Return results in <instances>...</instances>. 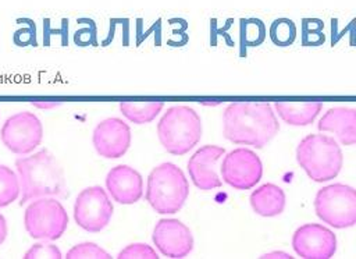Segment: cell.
I'll return each instance as SVG.
<instances>
[{"label":"cell","instance_id":"2e32d148","mask_svg":"<svg viewBox=\"0 0 356 259\" xmlns=\"http://www.w3.org/2000/svg\"><path fill=\"white\" fill-rule=\"evenodd\" d=\"M317 128L332 132L342 145L352 146L356 142V110L353 107L328 109L318 120Z\"/></svg>","mask_w":356,"mask_h":259},{"label":"cell","instance_id":"52a82bcc","mask_svg":"<svg viewBox=\"0 0 356 259\" xmlns=\"http://www.w3.org/2000/svg\"><path fill=\"white\" fill-rule=\"evenodd\" d=\"M24 226L29 237L42 241H54L65 233L68 214L61 202L54 196L38 198L26 206Z\"/></svg>","mask_w":356,"mask_h":259},{"label":"cell","instance_id":"d4e9b609","mask_svg":"<svg viewBox=\"0 0 356 259\" xmlns=\"http://www.w3.org/2000/svg\"><path fill=\"white\" fill-rule=\"evenodd\" d=\"M120 259H157V252L147 244L136 242L125 246L118 252Z\"/></svg>","mask_w":356,"mask_h":259},{"label":"cell","instance_id":"5b68a950","mask_svg":"<svg viewBox=\"0 0 356 259\" xmlns=\"http://www.w3.org/2000/svg\"><path fill=\"white\" fill-rule=\"evenodd\" d=\"M161 146L171 155L182 156L192 150L202 138V118L189 106L167 109L157 124Z\"/></svg>","mask_w":356,"mask_h":259},{"label":"cell","instance_id":"ac0fdd59","mask_svg":"<svg viewBox=\"0 0 356 259\" xmlns=\"http://www.w3.org/2000/svg\"><path fill=\"white\" fill-rule=\"evenodd\" d=\"M278 117L293 127L310 125L323 109L321 102H275L273 104Z\"/></svg>","mask_w":356,"mask_h":259},{"label":"cell","instance_id":"484cf974","mask_svg":"<svg viewBox=\"0 0 356 259\" xmlns=\"http://www.w3.org/2000/svg\"><path fill=\"white\" fill-rule=\"evenodd\" d=\"M25 259H39V258H50V259H60L63 258L61 251L53 245V244H46V242H38L32 245L25 253Z\"/></svg>","mask_w":356,"mask_h":259},{"label":"cell","instance_id":"cb8c5ba5","mask_svg":"<svg viewBox=\"0 0 356 259\" xmlns=\"http://www.w3.org/2000/svg\"><path fill=\"white\" fill-rule=\"evenodd\" d=\"M67 259H108L111 258L107 251L95 242H81L74 245L65 255Z\"/></svg>","mask_w":356,"mask_h":259},{"label":"cell","instance_id":"ffe728a7","mask_svg":"<svg viewBox=\"0 0 356 259\" xmlns=\"http://www.w3.org/2000/svg\"><path fill=\"white\" fill-rule=\"evenodd\" d=\"M21 195L18 174L10 167L0 164V207L8 206Z\"/></svg>","mask_w":356,"mask_h":259},{"label":"cell","instance_id":"8992f818","mask_svg":"<svg viewBox=\"0 0 356 259\" xmlns=\"http://www.w3.org/2000/svg\"><path fill=\"white\" fill-rule=\"evenodd\" d=\"M317 217L334 228H348L356 223V191L335 182L320 188L314 196Z\"/></svg>","mask_w":356,"mask_h":259},{"label":"cell","instance_id":"7c38bea8","mask_svg":"<svg viewBox=\"0 0 356 259\" xmlns=\"http://www.w3.org/2000/svg\"><path fill=\"white\" fill-rule=\"evenodd\" d=\"M131 141L132 134L129 125L118 117L102 120L95 127L92 135L97 155L104 159H118L124 156L131 146Z\"/></svg>","mask_w":356,"mask_h":259},{"label":"cell","instance_id":"4316f807","mask_svg":"<svg viewBox=\"0 0 356 259\" xmlns=\"http://www.w3.org/2000/svg\"><path fill=\"white\" fill-rule=\"evenodd\" d=\"M31 104L36 109H43V110H50V109H56L58 107L61 103L56 102V100H33L31 102Z\"/></svg>","mask_w":356,"mask_h":259},{"label":"cell","instance_id":"8fae6325","mask_svg":"<svg viewBox=\"0 0 356 259\" xmlns=\"http://www.w3.org/2000/svg\"><path fill=\"white\" fill-rule=\"evenodd\" d=\"M292 248L305 259H328L337 251V237L323 224L307 223L295 230Z\"/></svg>","mask_w":356,"mask_h":259},{"label":"cell","instance_id":"4fadbf2b","mask_svg":"<svg viewBox=\"0 0 356 259\" xmlns=\"http://www.w3.org/2000/svg\"><path fill=\"white\" fill-rule=\"evenodd\" d=\"M156 248L168 258H185L193 249V235L178 219H160L152 234Z\"/></svg>","mask_w":356,"mask_h":259},{"label":"cell","instance_id":"e0dca14e","mask_svg":"<svg viewBox=\"0 0 356 259\" xmlns=\"http://www.w3.org/2000/svg\"><path fill=\"white\" fill-rule=\"evenodd\" d=\"M249 202L256 214L263 217H275L284 212L286 196L280 185L266 182L250 194Z\"/></svg>","mask_w":356,"mask_h":259},{"label":"cell","instance_id":"603a6c76","mask_svg":"<svg viewBox=\"0 0 356 259\" xmlns=\"http://www.w3.org/2000/svg\"><path fill=\"white\" fill-rule=\"evenodd\" d=\"M325 40L324 24L318 18H305L302 21L303 46H320Z\"/></svg>","mask_w":356,"mask_h":259},{"label":"cell","instance_id":"ba28073f","mask_svg":"<svg viewBox=\"0 0 356 259\" xmlns=\"http://www.w3.org/2000/svg\"><path fill=\"white\" fill-rule=\"evenodd\" d=\"M0 139L10 152L21 156L29 155L43 141V125L36 114L18 111L4 121Z\"/></svg>","mask_w":356,"mask_h":259},{"label":"cell","instance_id":"9c48e42d","mask_svg":"<svg viewBox=\"0 0 356 259\" xmlns=\"http://www.w3.org/2000/svg\"><path fill=\"white\" fill-rule=\"evenodd\" d=\"M113 203L106 189L92 185L82 189L74 202L75 223L89 233L102 231L111 220Z\"/></svg>","mask_w":356,"mask_h":259},{"label":"cell","instance_id":"6da1fadb","mask_svg":"<svg viewBox=\"0 0 356 259\" xmlns=\"http://www.w3.org/2000/svg\"><path fill=\"white\" fill-rule=\"evenodd\" d=\"M278 130V118L268 102H232L222 113L224 136L236 145L261 149Z\"/></svg>","mask_w":356,"mask_h":259},{"label":"cell","instance_id":"5bb4252c","mask_svg":"<svg viewBox=\"0 0 356 259\" xmlns=\"http://www.w3.org/2000/svg\"><path fill=\"white\" fill-rule=\"evenodd\" d=\"M224 155V148L217 145H204L189 157L188 173L196 188L202 191H211L221 187L216 164Z\"/></svg>","mask_w":356,"mask_h":259},{"label":"cell","instance_id":"3957f363","mask_svg":"<svg viewBox=\"0 0 356 259\" xmlns=\"http://www.w3.org/2000/svg\"><path fill=\"white\" fill-rule=\"evenodd\" d=\"M296 162L314 182L335 178L343 164L342 149L337 139L324 134H310L296 146Z\"/></svg>","mask_w":356,"mask_h":259},{"label":"cell","instance_id":"d6986e66","mask_svg":"<svg viewBox=\"0 0 356 259\" xmlns=\"http://www.w3.org/2000/svg\"><path fill=\"white\" fill-rule=\"evenodd\" d=\"M121 114L134 124L142 125L152 123L163 110V102H121L118 104Z\"/></svg>","mask_w":356,"mask_h":259},{"label":"cell","instance_id":"9a60e30c","mask_svg":"<svg viewBox=\"0 0 356 259\" xmlns=\"http://www.w3.org/2000/svg\"><path fill=\"white\" fill-rule=\"evenodd\" d=\"M106 189L113 201L121 205H134L143 195V178L131 166L120 164L108 170Z\"/></svg>","mask_w":356,"mask_h":259},{"label":"cell","instance_id":"f1b7e54d","mask_svg":"<svg viewBox=\"0 0 356 259\" xmlns=\"http://www.w3.org/2000/svg\"><path fill=\"white\" fill-rule=\"evenodd\" d=\"M261 258H292L289 253L286 252H282V251H275V252H268V253H264Z\"/></svg>","mask_w":356,"mask_h":259},{"label":"cell","instance_id":"f546056e","mask_svg":"<svg viewBox=\"0 0 356 259\" xmlns=\"http://www.w3.org/2000/svg\"><path fill=\"white\" fill-rule=\"evenodd\" d=\"M220 100H216V102H202V104L204 106H214V104H218Z\"/></svg>","mask_w":356,"mask_h":259},{"label":"cell","instance_id":"7402d4cb","mask_svg":"<svg viewBox=\"0 0 356 259\" xmlns=\"http://www.w3.org/2000/svg\"><path fill=\"white\" fill-rule=\"evenodd\" d=\"M266 39V26L261 19H241V43L242 46H259Z\"/></svg>","mask_w":356,"mask_h":259},{"label":"cell","instance_id":"7a4b0ae2","mask_svg":"<svg viewBox=\"0 0 356 259\" xmlns=\"http://www.w3.org/2000/svg\"><path fill=\"white\" fill-rule=\"evenodd\" d=\"M15 168L21 187V205L44 196L58 198L65 191L63 167L47 149L18 157Z\"/></svg>","mask_w":356,"mask_h":259},{"label":"cell","instance_id":"83f0119b","mask_svg":"<svg viewBox=\"0 0 356 259\" xmlns=\"http://www.w3.org/2000/svg\"><path fill=\"white\" fill-rule=\"evenodd\" d=\"M8 228H7V221L4 219V216L0 213V245L4 242L6 237H7Z\"/></svg>","mask_w":356,"mask_h":259},{"label":"cell","instance_id":"44dd1931","mask_svg":"<svg viewBox=\"0 0 356 259\" xmlns=\"http://www.w3.org/2000/svg\"><path fill=\"white\" fill-rule=\"evenodd\" d=\"M270 39L275 46H289L296 39V25L289 18H277L270 26Z\"/></svg>","mask_w":356,"mask_h":259},{"label":"cell","instance_id":"277c9868","mask_svg":"<svg viewBox=\"0 0 356 259\" xmlns=\"http://www.w3.org/2000/svg\"><path fill=\"white\" fill-rule=\"evenodd\" d=\"M145 196L154 212L174 214L182 209L189 196L188 178L177 164L161 163L149 173Z\"/></svg>","mask_w":356,"mask_h":259},{"label":"cell","instance_id":"30bf717a","mask_svg":"<svg viewBox=\"0 0 356 259\" xmlns=\"http://www.w3.org/2000/svg\"><path fill=\"white\" fill-rule=\"evenodd\" d=\"M221 175L222 181L234 189H250L263 177V163L256 152L248 148H236L224 156Z\"/></svg>","mask_w":356,"mask_h":259}]
</instances>
